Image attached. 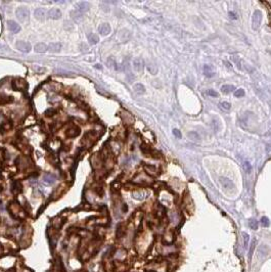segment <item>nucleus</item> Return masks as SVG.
Masks as SVG:
<instances>
[{
    "label": "nucleus",
    "mask_w": 271,
    "mask_h": 272,
    "mask_svg": "<svg viewBox=\"0 0 271 272\" xmlns=\"http://www.w3.org/2000/svg\"><path fill=\"white\" fill-rule=\"evenodd\" d=\"M262 19H263V14L260 10H256L254 13V16H253V20H252V27L254 30H257V29L260 27Z\"/></svg>",
    "instance_id": "obj_1"
},
{
    "label": "nucleus",
    "mask_w": 271,
    "mask_h": 272,
    "mask_svg": "<svg viewBox=\"0 0 271 272\" xmlns=\"http://www.w3.org/2000/svg\"><path fill=\"white\" fill-rule=\"evenodd\" d=\"M16 14L17 19L23 22V20H26L29 17V9L25 6H20L16 10Z\"/></svg>",
    "instance_id": "obj_2"
},
{
    "label": "nucleus",
    "mask_w": 271,
    "mask_h": 272,
    "mask_svg": "<svg viewBox=\"0 0 271 272\" xmlns=\"http://www.w3.org/2000/svg\"><path fill=\"white\" fill-rule=\"evenodd\" d=\"M16 47L22 52H29L31 50V45L29 43L25 42V41H16Z\"/></svg>",
    "instance_id": "obj_3"
},
{
    "label": "nucleus",
    "mask_w": 271,
    "mask_h": 272,
    "mask_svg": "<svg viewBox=\"0 0 271 272\" xmlns=\"http://www.w3.org/2000/svg\"><path fill=\"white\" fill-rule=\"evenodd\" d=\"M133 68L136 73H142V71H143V60L141 58H135L133 60Z\"/></svg>",
    "instance_id": "obj_4"
},
{
    "label": "nucleus",
    "mask_w": 271,
    "mask_h": 272,
    "mask_svg": "<svg viewBox=\"0 0 271 272\" xmlns=\"http://www.w3.org/2000/svg\"><path fill=\"white\" fill-rule=\"evenodd\" d=\"M48 17H50L52 20H59L62 17V13L59 8H51L50 10L47 13Z\"/></svg>",
    "instance_id": "obj_5"
},
{
    "label": "nucleus",
    "mask_w": 271,
    "mask_h": 272,
    "mask_svg": "<svg viewBox=\"0 0 271 272\" xmlns=\"http://www.w3.org/2000/svg\"><path fill=\"white\" fill-rule=\"evenodd\" d=\"M98 32L103 35V36H107L110 33V26L107 23H103L98 27Z\"/></svg>",
    "instance_id": "obj_6"
},
{
    "label": "nucleus",
    "mask_w": 271,
    "mask_h": 272,
    "mask_svg": "<svg viewBox=\"0 0 271 272\" xmlns=\"http://www.w3.org/2000/svg\"><path fill=\"white\" fill-rule=\"evenodd\" d=\"M34 16L37 20H45L46 16H47V13H46V10L44 8H38V9L35 10Z\"/></svg>",
    "instance_id": "obj_7"
},
{
    "label": "nucleus",
    "mask_w": 271,
    "mask_h": 272,
    "mask_svg": "<svg viewBox=\"0 0 271 272\" xmlns=\"http://www.w3.org/2000/svg\"><path fill=\"white\" fill-rule=\"evenodd\" d=\"M203 73H204V75L208 78H211L215 75L214 69H213V67L210 65H205L203 67Z\"/></svg>",
    "instance_id": "obj_8"
},
{
    "label": "nucleus",
    "mask_w": 271,
    "mask_h": 272,
    "mask_svg": "<svg viewBox=\"0 0 271 272\" xmlns=\"http://www.w3.org/2000/svg\"><path fill=\"white\" fill-rule=\"evenodd\" d=\"M220 183L222 184L223 187H225V188H227V189H231V188H233V187H234L233 182H232L231 180H229L228 178H226V177H221L220 178Z\"/></svg>",
    "instance_id": "obj_9"
},
{
    "label": "nucleus",
    "mask_w": 271,
    "mask_h": 272,
    "mask_svg": "<svg viewBox=\"0 0 271 272\" xmlns=\"http://www.w3.org/2000/svg\"><path fill=\"white\" fill-rule=\"evenodd\" d=\"M7 27L13 33H19V32L21 31V27L19 26V24H16V23L13 22V20H8Z\"/></svg>",
    "instance_id": "obj_10"
},
{
    "label": "nucleus",
    "mask_w": 271,
    "mask_h": 272,
    "mask_svg": "<svg viewBox=\"0 0 271 272\" xmlns=\"http://www.w3.org/2000/svg\"><path fill=\"white\" fill-rule=\"evenodd\" d=\"M144 169H145V172L150 175V176H156V175H158V169H157V167H154L153 165H144Z\"/></svg>",
    "instance_id": "obj_11"
},
{
    "label": "nucleus",
    "mask_w": 271,
    "mask_h": 272,
    "mask_svg": "<svg viewBox=\"0 0 271 272\" xmlns=\"http://www.w3.org/2000/svg\"><path fill=\"white\" fill-rule=\"evenodd\" d=\"M76 7H77V11L82 13H86V11L89 9V4L85 1H81L79 3H77Z\"/></svg>",
    "instance_id": "obj_12"
},
{
    "label": "nucleus",
    "mask_w": 271,
    "mask_h": 272,
    "mask_svg": "<svg viewBox=\"0 0 271 272\" xmlns=\"http://www.w3.org/2000/svg\"><path fill=\"white\" fill-rule=\"evenodd\" d=\"M80 134V129L78 127H72L66 131V135L68 137H76Z\"/></svg>",
    "instance_id": "obj_13"
},
{
    "label": "nucleus",
    "mask_w": 271,
    "mask_h": 272,
    "mask_svg": "<svg viewBox=\"0 0 271 272\" xmlns=\"http://www.w3.org/2000/svg\"><path fill=\"white\" fill-rule=\"evenodd\" d=\"M34 49L38 53H43V52H45L48 49V46L44 44V43H38V44L35 45Z\"/></svg>",
    "instance_id": "obj_14"
},
{
    "label": "nucleus",
    "mask_w": 271,
    "mask_h": 272,
    "mask_svg": "<svg viewBox=\"0 0 271 272\" xmlns=\"http://www.w3.org/2000/svg\"><path fill=\"white\" fill-rule=\"evenodd\" d=\"M87 37H88V40H89V43L90 44H96V43H98V41H99V38H98L97 34H94V33H90L87 35Z\"/></svg>",
    "instance_id": "obj_15"
},
{
    "label": "nucleus",
    "mask_w": 271,
    "mask_h": 272,
    "mask_svg": "<svg viewBox=\"0 0 271 272\" xmlns=\"http://www.w3.org/2000/svg\"><path fill=\"white\" fill-rule=\"evenodd\" d=\"M43 180H44V182H46L47 184H52L55 182V180H56V177L54 176V175L52 174H45L44 177H43Z\"/></svg>",
    "instance_id": "obj_16"
},
{
    "label": "nucleus",
    "mask_w": 271,
    "mask_h": 272,
    "mask_svg": "<svg viewBox=\"0 0 271 272\" xmlns=\"http://www.w3.org/2000/svg\"><path fill=\"white\" fill-rule=\"evenodd\" d=\"M60 48H62V45H60V43H50V44L48 45V50H50L52 52H59L60 50Z\"/></svg>",
    "instance_id": "obj_17"
},
{
    "label": "nucleus",
    "mask_w": 271,
    "mask_h": 272,
    "mask_svg": "<svg viewBox=\"0 0 271 272\" xmlns=\"http://www.w3.org/2000/svg\"><path fill=\"white\" fill-rule=\"evenodd\" d=\"M23 190V185L20 181H16L13 184V194H20Z\"/></svg>",
    "instance_id": "obj_18"
},
{
    "label": "nucleus",
    "mask_w": 271,
    "mask_h": 272,
    "mask_svg": "<svg viewBox=\"0 0 271 272\" xmlns=\"http://www.w3.org/2000/svg\"><path fill=\"white\" fill-rule=\"evenodd\" d=\"M133 89H134V91L137 93V94H143V93L145 92V87L140 83L135 84L134 87H133Z\"/></svg>",
    "instance_id": "obj_19"
},
{
    "label": "nucleus",
    "mask_w": 271,
    "mask_h": 272,
    "mask_svg": "<svg viewBox=\"0 0 271 272\" xmlns=\"http://www.w3.org/2000/svg\"><path fill=\"white\" fill-rule=\"evenodd\" d=\"M235 89V87L233 85H223L222 87H221V91H222V93H224V94H228V93L232 92L233 90Z\"/></svg>",
    "instance_id": "obj_20"
},
{
    "label": "nucleus",
    "mask_w": 271,
    "mask_h": 272,
    "mask_svg": "<svg viewBox=\"0 0 271 272\" xmlns=\"http://www.w3.org/2000/svg\"><path fill=\"white\" fill-rule=\"evenodd\" d=\"M10 128H11V124L9 122H2L1 124H0V132L3 134L5 131H7L8 129H10Z\"/></svg>",
    "instance_id": "obj_21"
},
{
    "label": "nucleus",
    "mask_w": 271,
    "mask_h": 272,
    "mask_svg": "<svg viewBox=\"0 0 271 272\" xmlns=\"http://www.w3.org/2000/svg\"><path fill=\"white\" fill-rule=\"evenodd\" d=\"M249 225H250L251 229H253V230H257V229H258V227H259L258 221H257V220H255V219H250Z\"/></svg>",
    "instance_id": "obj_22"
},
{
    "label": "nucleus",
    "mask_w": 271,
    "mask_h": 272,
    "mask_svg": "<svg viewBox=\"0 0 271 272\" xmlns=\"http://www.w3.org/2000/svg\"><path fill=\"white\" fill-rule=\"evenodd\" d=\"M187 136H188L191 140H193V141H197V140L200 139V135H199V134H197V132H194V131H191V132H188V133H187Z\"/></svg>",
    "instance_id": "obj_23"
},
{
    "label": "nucleus",
    "mask_w": 271,
    "mask_h": 272,
    "mask_svg": "<svg viewBox=\"0 0 271 272\" xmlns=\"http://www.w3.org/2000/svg\"><path fill=\"white\" fill-rule=\"evenodd\" d=\"M243 167H244V172H246V173H251V172H252V169L253 168H252V165H251V163L244 162Z\"/></svg>",
    "instance_id": "obj_24"
},
{
    "label": "nucleus",
    "mask_w": 271,
    "mask_h": 272,
    "mask_svg": "<svg viewBox=\"0 0 271 272\" xmlns=\"http://www.w3.org/2000/svg\"><path fill=\"white\" fill-rule=\"evenodd\" d=\"M219 107H221V109L226 110V111H228V110L231 109V104H230L229 102H227V101L220 102V103H219Z\"/></svg>",
    "instance_id": "obj_25"
},
{
    "label": "nucleus",
    "mask_w": 271,
    "mask_h": 272,
    "mask_svg": "<svg viewBox=\"0 0 271 272\" xmlns=\"http://www.w3.org/2000/svg\"><path fill=\"white\" fill-rule=\"evenodd\" d=\"M71 14H72V17L75 20H79L82 19V13H79V11H73Z\"/></svg>",
    "instance_id": "obj_26"
},
{
    "label": "nucleus",
    "mask_w": 271,
    "mask_h": 272,
    "mask_svg": "<svg viewBox=\"0 0 271 272\" xmlns=\"http://www.w3.org/2000/svg\"><path fill=\"white\" fill-rule=\"evenodd\" d=\"M261 224L263 225L264 227H268L270 225V221L267 217H262L261 218Z\"/></svg>",
    "instance_id": "obj_27"
},
{
    "label": "nucleus",
    "mask_w": 271,
    "mask_h": 272,
    "mask_svg": "<svg viewBox=\"0 0 271 272\" xmlns=\"http://www.w3.org/2000/svg\"><path fill=\"white\" fill-rule=\"evenodd\" d=\"M243 236H244V248H248V242L250 241V236L247 232H243Z\"/></svg>",
    "instance_id": "obj_28"
},
{
    "label": "nucleus",
    "mask_w": 271,
    "mask_h": 272,
    "mask_svg": "<svg viewBox=\"0 0 271 272\" xmlns=\"http://www.w3.org/2000/svg\"><path fill=\"white\" fill-rule=\"evenodd\" d=\"M234 96H235V97H243V96H244V90L241 89V88L235 90Z\"/></svg>",
    "instance_id": "obj_29"
},
{
    "label": "nucleus",
    "mask_w": 271,
    "mask_h": 272,
    "mask_svg": "<svg viewBox=\"0 0 271 272\" xmlns=\"http://www.w3.org/2000/svg\"><path fill=\"white\" fill-rule=\"evenodd\" d=\"M147 69L148 71H150L151 74H157V71H158V69H157V67L154 65H147Z\"/></svg>",
    "instance_id": "obj_30"
},
{
    "label": "nucleus",
    "mask_w": 271,
    "mask_h": 272,
    "mask_svg": "<svg viewBox=\"0 0 271 272\" xmlns=\"http://www.w3.org/2000/svg\"><path fill=\"white\" fill-rule=\"evenodd\" d=\"M45 114H46V116L52 117V116H54L55 114H56V111H55L54 109H48V110L45 112Z\"/></svg>",
    "instance_id": "obj_31"
},
{
    "label": "nucleus",
    "mask_w": 271,
    "mask_h": 272,
    "mask_svg": "<svg viewBox=\"0 0 271 272\" xmlns=\"http://www.w3.org/2000/svg\"><path fill=\"white\" fill-rule=\"evenodd\" d=\"M208 94H209L210 96H212V97H218V96H219V94H218V92H217V91H215V90H213V89H209V90H208Z\"/></svg>",
    "instance_id": "obj_32"
},
{
    "label": "nucleus",
    "mask_w": 271,
    "mask_h": 272,
    "mask_svg": "<svg viewBox=\"0 0 271 272\" xmlns=\"http://www.w3.org/2000/svg\"><path fill=\"white\" fill-rule=\"evenodd\" d=\"M255 245H256V241H254L252 242V245H251V248H250V253H249V257L250 258H252L253 256V253H254V248H255Z\"/></svg>",
    "instance_id": "obj_33"
},
{
    "label": "nucleus",
    "mask_w": 271,
    "mask_h": 272,
    "mask_svg": "<svg viewBox=\"0 0 271 272\" xmlns=\"http://www.w3.org/2000/svg\"><path fill=\"white\" fill-rule=\"evenodd\" d=\"M65 29L66 30H72L73 29V25H71V23L69 22V20H67V22L65 23Z\"/></svg>",
    "instance_id": "obj_34"
},
{
    "label": "nucleus",
    "mask_w": 271,
    "mask_h": 272,
    "mask_svg": "<svg viewBox=\"0 0 271 272\" xmlns=\"http://www.w3.org/2000/svg\"><path fill=\"white\" fill-rule=\"evenodd\" d=\"M173 134L177 137V138H181V132H180L178 129H174L173 130Z\"/></svg>",
    "instance_id": "obj_35"
},
{
    "label": "nucleus",
    "mask_w": 271,
    "mask_h": 272,
    "mask_svg": "<svg viewBox=\"0 0 271 272\" xmlns=\"http://www.w3.org/2000/svg\"><path fill=\"white\" fill-rule=\"evenodd\" d=\"M35 70H37L38 72H44L45 71L44 68H39V67H35Z\"/></svg>",
    "instance_id": "obj_36"
},
{
    "label": "nucleus",
    "mask_w": 271,
    "mask_h": 272,
    "mask_svg": "<svg viewBox=\"0 0 271 272\" xmlns=\"http://www.w3.org/2000/svg\"><path fill=\"white\" fill-rule=\"evenodd\" d=\"M229 16L230 17H232V19H237V16H235V14L233 13H229Z\"/></svg>",
    "instance_id": "obj_37"
}]
</instances>
